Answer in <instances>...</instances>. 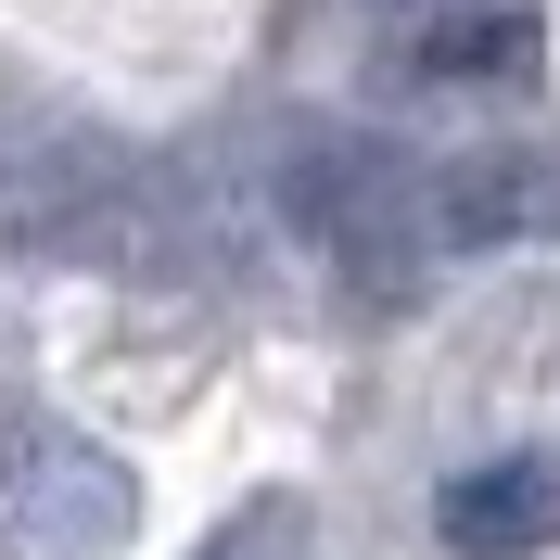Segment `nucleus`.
<instances>
[{
	"label": "nucleus",
	"mask_w": 560,
	"mask_h": 560,
	"mask_svg": "<svg viewBox=\"0 0 560 560\" xmlns=\"http://www.w3.org/2000/svg\"><path fill=\"white\" fill-rule=\"evenodd\" d=\"M140 523V485L90 433H26L0 471V560H115Z\"/></svg>",
	"instance_id": "nucleus-1"
},
{
	"label": "nucleus",
	"mask_w": 560,
	"mask_h": 560,
	"mask_svg": "<svg viewBox=\"0 0 560 560\" xmlns=\"http://www.w3.org/2000/svg\"><path fill=\"white\" fill-rule=\"evenodd\" d=\"M560 230V153H446L420 166V255H485Z\"/></svg>",
	"instance_id": "nucleus-2"
},
{
	"label": "nucleus",
	"mask_w": 560,
	"mask_h": 560,
	"mask_svg": "<svg viewBox=\"0 0 560 560\" xmlns=\"http://www.w3.org/2000/svg\"><path fill=\"white\" fill-rule=\"evenodd\" d=\"M433 535H446L458 560H523L560 535V458H471V471H446V497H433Z\"/></svg>",
	"instance_id": "nucleus-3"
},
{
	"label": "nucleus",
	"mask_w": 560,
	"mask_h": 560,
	"mask_svg": "<svg viewBox=\"0 0 560 560\" xmlns=\"http://www.w3.org/2000/svg\"><path fill=\"white\" fill-rule=\"evenodd\" d=\"M535 38H548V26L510 0V13H446V26H420L408 65L433 77V90H471V77H523V65H535Z\"/></svg>",
	"instance_id": "nucleus-4"
},
{
	"label": "nucleus",
	"mask_w": 560,
	"mask_h": 560,
	"mask_svg": "<svg viewBox=\"0 0 560 560\" xmlns=\"http://www.w3.org/2000/svg\"><path fill=\"white\" fill-rule=\"evenodd\" d=\"M205 560H306V497H243L205 535Z\"/></svg>",
	"instance_id": "nucleus-5"
}]
</instances>
